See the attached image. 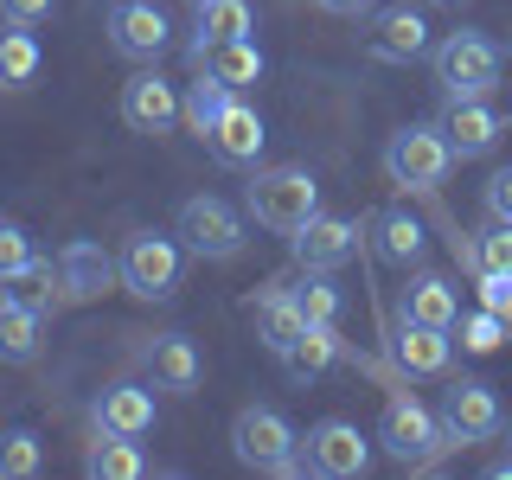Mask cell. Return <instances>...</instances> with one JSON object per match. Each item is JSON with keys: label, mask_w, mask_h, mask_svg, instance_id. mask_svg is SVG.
<instances>
[{"label": "cell", "mask_w": 512, "mask_h": 480, "mask_svg": "<svg viewBox=\"0 0 512 480\" xmlns=\"http://www.w3.org/2000/svg\"><path fill=\"white\" fill-rule=\"evenodd\" d=\"M244 205L263 231L295 237L301 224L320 212V180L308 167H256V180L244 186Z\"/></svg>", "instance_id": "6da1fadb"}, {"label": "cell", "mask_w": 512, "mask_h": 480, "mask_svg": "<svg viewBox=\"0 0 512 480\" xmlns=\"http://www.w3.org/2000/svg\"><path fill=\"white\" fill-rule=\"evenodd\" d=\"M429 71H436L442 96H493L500 90V71H506V52L480 26H461L442 45H429Z\"/></svg>", "instance_id": "7a4b0ae2"}, {"label": "cell", "mask_w": 512, "mask_h": 480, "mask_svg": "<svg viewBox=\"0 0 512 480\" xmlns=\"http://www.w3.org/2000/svg\"><path fill=\"white\" fill-rule=\"evenodd\" d=\"M231 455L244 461V468H256V474H301V468H308V461H301L295 423H288L282 410H269V404H244V410H237Z\"/></svg>", "instance_id": "3957f363"}, {"label": "cell", "mask_w": 512, "mask_h": 480, "mask_svg": "<svg viewBox=\"0 0 512 480\" xmlns=\"http://www.w3.org/2000/svg\"><path fill=\"white\" fill-rule=\"evenodd\" d=\"M384 173L404 192H436L448 173H455V148H448V135L436 122H410L384 141Z\"/></svg>", "instance_id": "277c9868"}, {"label": "cell", "mask_w": 512, "mask_h": 480, "mask_svg": "<svg viewBox=\"0 0 512 480\" xmlns=\"http://www.w3.org/2000/svg\"><path fill=\"white\" fill-rule=\"evenodd\" d=\"M180 276H186V244L180 231H135L122 244V288L141 301H173L180 295Z\"/></svg>", "instance_id": "5b68a950"}, {"label": "cell", "mask_w": 512, "mask_h": 480, "mask_svg": "<svg viewBox=\"0 0 512 480\" xmlns=\"http://www.w3.org/2000/svg\"><path fill=\"white\" fill-rule=\"evenodd\" d=\"M173 231H180L186 256H199V263H231V256L244 250V218H237L218 192H192V199H180Z\"/></svg>", "instance_id": "8992f818"}, {"label": "cell", "mask_w": 512, "mask_h": 480, "mask_svg": "<svg viewBox=\"0 0 512 480\" xmlns=\"http://www.w3.org/2000/svg\"><path fill=\"white\" fill-rule=\"evenodd\" d=\"M378 442L391 448V461H404V468H429V461L442 455V448H455L448 442V429H442V416L423 404V397H391L378 416Z\"/></svg>", "instance_id": "52a82bcc"}, {"label": "cell", "mask_w": 512, "mask_h": 480, "mask_svg": "<svg viewBox=\"0 0 512 480\" xmlns=\"http://www.w3.org/2000/svg\"><path fill=\"white\" fill-rule=\"evenodd\" d=\"M103 32H109V52L128 64H160V52H173V20L160 0H116Z\"/></svg>", "instance_id": "ba28073f"}, {"label": "cell", "mask_w": 512, "mask_h": 480, "mask_svg": "<svg viewBox=\"0 0 512 480\" xmlns=\"http://www.w3.org/2000/svg\"><path fill=\"white\" fill-rule=\"evenodd\" d=\"M301 461H308V474L359 480L365 468H372V442H365L359 423H346V416H327V423H314L308 436H301Z\"/></svg>", "instance_id": "9c48e42d"}, {"label": "cell", "mask_w": 512, "mask_h": 480, "mask_svg": "<svg viewBox=\"0 0 512 480\" xmlns=\"http://www.w3.org/2000/svg\"><path fill=\"white\" fill-rule=\"evenodd\" d=\"M442 429H448L455 448L500 436L506 410H500V397H493V384L487 378H455V384H448V391H442Z\"/></svg>", "instance_id": "30bf717a"}, {"label": "cell", "mask_w": 512, "mask_h": 480, "mask_svg": "<svg viewBox=\"0 0 512 480\" xmlns=\"http://www.w3.org/2000/svg\"><path fill=\"white\" fill-rule=\"evenodd\" d=\"M122 122L135 128V135H154V141L173 135V128L186 122V96H180V84H167L154 64H141V71L122 84Z\"/></svg>", "instance_id": "8fae6325"}, {"label": "cell", "mask_w": 512, "mask_h": 480, "mask_svg": "<svg viewBox=\"0 0 512 480\" xmlns=\"http://www.w3.org/2000/svg\"><path fill=\"white\" fill-rule=\"evenodd\" d=\"M365 52H372L378 64H416V58H429V20H423V7H410V0L378 7L372 26H365Z\"/></svg>", "instance_id": "7c38bea8"}, {"label": "cell", "mask_w": 512, "mask_h": 480, "mask_svg": "<svg viewBox=\"0 0 512 480\" xmlns=\"http://www.w3.org/2000/svg\"><path fill=\"white\" fill-rule=\"evenodd\" d=\"M436 128L448 135L455 160H480V154H493V148H500V135H506L500 109H493L487 96H448L442 116H436Z\"/></svg>", "instance_id": "4fadbf2b"}, {"label": "cell", "mask_w": 512, "mask_h": 480, "mask_svg": "<svg viewBox=\"0 0 512 480\" xmlns=\"http://www.w3.org/2000/svg\"><path fill=\"white\" fill-rule=\"evenodd\" d=\"M263 141H269V128L263 116H256V103H244V90L224 103V116L205 128V148H212L224 167H256L263 160Z\"/></svg>", "instance_id": "5bb4252c"}, {"label": "cell", "mask_w": 512, "mask_h": 480, "mask_svg": "<svg viewBox=\"0 0 512 480\" xmlns=\"http://www.w3.org/2000/svg\"><path fill=\"white\" fill-rule=\"evenodd\" d=\"M288 244H295V263L301 269H327V276H333V269H346L352 250H359V224L340 218V212H314L295 237H288Z\"/></svg>", "instance_id": "9a60e30c"}, {"label": "cell", "mask_w": 512, "mask_h": 480, "mask_svg": "<svg viewBox=\"0 0 512 480\" xmlns=\"http://www.w3.org/2000/svg\"><path fill=\"white\" fill-rule=\"evenodd\" d=\"M58 269H64V295L71 301H103L109 288L122 282V256H109L103 244H90V237H71V244L58 250Z\"/></svg>", "instance_id": "2e32d148"}, {"label": "cell", "mask_w": 512, "mask_h": 480, "mask_svg": "<svg viewBox=\"0 0 512 480\" xmlns=\"http://www.w3.org/2000/svg\"><path fill=\"white\" fill-rule=\"evenodd\" d=\"M90 423L109 429V436H135L141 442L154 429V391H148V384H135V378L103 384V391H96V404H90Z\"/></svg>", "instance_id": "e0dca14e"}, {"label": "cell", "mask_w": 512, "mask_h": 480, "mask_svg": "<svg viewBox=\"0 0 512 480\" xmlns=\"http://www.w3.org/2000/svg\"><path fill=\"white\" fill-rule=\"evenodd\" d=\"M141 372L154 378V391H199V378H205V359H199V346L186 340V333H154L148 346H141Z\"/></svg>", "instance_id": "ac0fdd59"}, {"label": "cell", "mask_w": 512, "mask_h": 480, "mask_svg": "<svg viewBox=\"0 0 512 480\" xmlns=\"http://www.w3.org/2000/svg\"><path fill=\"white\" fill-rule=\"evenodd\" d=\"M256 32V13L250 0H192V39H186V58L199 64L212 45H231V39H250Z\"/></svg>", "instance_id": "d6986e66"}, {"label": "cell", "mask_w": 512, "mask_h": 480, "mask_svg": "<svg viewBox=\"0 0 512 480\" xmlns=\"http://www.w3.org/2000/svg\"><path fill=\"white\" fill-rule=\"evenodd\" d=\"M391 359L404 378H448V365H455V340H448V327H416L404 320L391 340Z\"/></svg>", "instance_id": "ffe728a7"}, {"label": "cell", "mask_w": 512, "mask_h": 480, "mask_svg": "<svg viewBox=\"0 0 512 480\" xmlns=\"http://www.w3.org/2000/svg\"><path fill=\"white\" fill-rule=\"evenodd\" d=\"M397 320H416V327H448V333H455V320H461L455 282L436 276V269H416V276L404 282V295H397Z\"/></svg>", "instance_id": "44dd1931"}, {"label": "cell", "mask_w": 512, "mask_h": 480, "mask_svg": "<svg viewBox=\"0 0 512 480\" xmlns=\"http://www.w3.org/2000/svg\"><path fill=\"white\" fill-rule=\"evenodd\" d=\"M365 231H372V250L397 269L423 263V250H429V231H423V218H410V205H384V212H372Z\"/></svg>", "instance_id": "7402d4cb"}, {"label": "cell", "mask_w": 512, "mask_h": 480, "mask_svg": "<svg viewBox=\"0 0 512 480\" xmlns=\"http://www.w3.org/2000/svg\"><path fill=\"white\" fill-rule=\"evenodd\" d=\"M308 333V314H301V301H295V288H282V282H269L263 295H256V340H263V352H282Z\"/></svg>", "instance_id": "603a6c76"}, {"label": "cell", "mask_w": 512, "mask_h": 480, "mask_svg": "<svg viewBox=\"0 0 512 480\" xmlns=\"http://www.w3.org/2000/svg\"><path fill=\"white\" fill-rule=\"evenodd\" d=\"M39 346H45V314L0 295V365H32Z\"/></svg>", "instance_id": "cb8c5ba5"}, {"label": "cell", "mask_w": 512, "mask_h": 480, "mask_svg": "<svg viewBox=\"0 0 512 480\" xmlns=\"http://www.w3.org/2000/svg\"><path fill=\"white\" fill-rule=\"evenodd\" d=\"M84 474H96V480H141V474H148V455L135 448V436H109V429H96V442L84 455Z\"/></svg>", "instance_id": "d4e9b609"}, {"label": "cell", "mask_w": 512, "mask_h": 480, "mask_svg": "<svg viewBox=\"0 0 512 480\" xmlns=\"http://www.w3.org/2000/svg\"><path fill=\"white\" fill-rule=\"evenodd\" d=\"M45 71V52L32 39V26H0V90H26L32 77Z\"/></svg>", "instance_id": "484cf974"}, {"label": "cell", "mask_w": 512, "mask_h": 480, "mask_svg": "<svg viewBox=\"0 0 512 480\" xmlns=\"http://www.w3.org/2000/svg\"><path fill=\"white\" fill-rule=\"evenodd\" d=\"M340 352H346V346H340V327H308L295 346L282 352V372L295 378V384H308V378H320V372H327V365L340 359Z\"/></svg>", "instance_id": "4316f807"}, {"label": "cell", "mask_w": 512, "mask_h": 480, "mask_svg": "<svg viewBox=\"0 0 512 480\" xmlns=\"http://www.w3.org/2000/svg\"><path fill=\"white\" fill-rule=\"evenodd\" d=\"M199 71H212L231 90H250V84H263V52H256V39H231V45H212L199 58Z\"/></svg>", "instance_id": "83f0119b"}, {"label": "cell", "mask_w": 512, "mask_h": 480, "mask_svg": "<svg viewBox=\"0 0 512 480\" xmlns=\"http://www.w3.org/2000/svg\"><path fill=\"white\" fill-rule=\"evenodd\" d=\"M7 288H13V301H26V308H39V314H58L64 301H71L64 295V269H52V256H32Z\"/></svg>", "instance_id": "f1b7e54d"}, {"label": "cell", "mask_w": 512, "mask_h": 480, "mask_svg": "<svg viewBox=\"0 0 512 480\" xmlns=\"http://www.w3.org/2000/svg\"><path fill=\"white\" fill-rule=\"evenodd\" d=\"M39 468H45V442H39V429H26V423L0 429V480H32Z\"/></svg>", "instance_id": "f546056e"}, {"label": "cell", "mask_w": 512, "mask_h": 480, "mask_svg": "<svg viewBox=\"0 0 512 480\" xmlns=\"http://www.w3.org/2000/svg\"><path fill=\"white\" fill-rule=\"evenodd\" d=\"M455 250H461V263H468L474 276H480V269H512V224L487 218L474 231V244H461V237H455Z\"/></svg>", "instance_id": "4dcf8cb0"}, {"label": "cell", "mask_w": 512, "mask_h": 480, "mask_svg": "<svg viewBox=\"0 0 512 480\" xmlns=\"http://www.w3.org/2000/svg\"><path fill=\"white\" fill-rule=\"evenodd\" d=\"M295 301H301V314H308V327H340V308H346V295L333 288L327 269H308V276L295 282Z\"/></svg>", "instance_id": "1f68e13d"}, {"label": "cell", "mask_w": 512, "mask_h": 480, "mask_svg": "<svg viewBox=\"0 0 512 480\" xmlns=\"http://www.w3.org/2000/svg\"><path fill=\"white\" fill-rule=\"evenodd\" d=\"M231 96H237L231 84H218L212 71H199V77L186 84V128H192V135H205V128L224 116V103H231Z\"/></svg>", "instance_id": "d6a6232c"}, {"label": "cell", "mask_w": 512, "mask_h": 480, "mask_svg": "<svg viewBox=\"0 0 512 480\" xmlns=\"http://www.w3.org/2000/svg\"><path fill=\"white\" fill-rule=\"evenodd\" d=\"M506 340H512V327L493 308H474L468 320H461V346H468V352H500Z\"/></svg>", "instance_id": "836d02e7"}, {"label": "cell", "mask_w": 512, "mask_h": 480, "mask_svg": "<svg viewBox=\"0 0 512 480\" xmlns=\"http://www.w3.org/2000/svg\"><path fill=\"white\" fill-rule=\"evenodd\" d=\"M32 237H26V224H13V218H0V288H7L13 276H20V269L32 263Z\"/></svg>", "instance_id": "e575fe53"}, {"label": "cell", "mask_w": 512, "mask_h": 480, "mask_svg": "<svg viewBox=\"0 0 512 480\" xmlns=\"http://www.w3.org/2000/svg\"><path fill=\"white\" fill-rule=\"evenodd\" d=\"M480 308H493L512 327V269H480Z\"/></svg>", "instance_id": "d590c367"}, {"label": "cell", "mask_w": 512, "mask_h": 480, "mask_svg": "<svg viewBox=\"0 0 512 480\" xmlns=\"http://www.w3.org/2000/svg\"><path fill=\"white\" fill-rule=\"evenodd\" d=\"M480 205H487V218L512 224V167H493L487 186H480Z\"/></svg>", "instance_id": "8d00e7d4"}, {"label": "cell", "mask_w": 512, "mask_h": 480, "mask_svg": "<svg viewBox=\"0 0 512 480\" xmlns=\"http://www.w3.org/2000/svg\"><path fill=\"white\" fill-rule=\"evenodd\" d=\"M0 20H13V26H45V20H52V0H0Z\"/></svg>", "instance_id": "74e56055"}, {"label": "cell", "mask_w": 512, "mask_h": 480, "mask_svg": "<svg viewBox=\"0 0 512 480\" xmlns=\"http://www.w3.org/2000/svg\"><path fill=\"white\" fill-rule=\"evenodd\" d=\"M320 13H340V20H359V13H372V0H314Z\"/></svg>", "instance_id": "f35d334b"}, {"label": "cell", "mask_w": 512, "mask_h": 480, "mask_svg": "<svg viewBox=\"0 0 512 480\" xmlns=\"http://www.w3.org/2000/svg\"><path fill=\"white\" fill-rule=\"evenodd\" d=\"M423 7H461V0H423Z\"/></svg>", "instance_id": "ab89813d"}]
</instances>
